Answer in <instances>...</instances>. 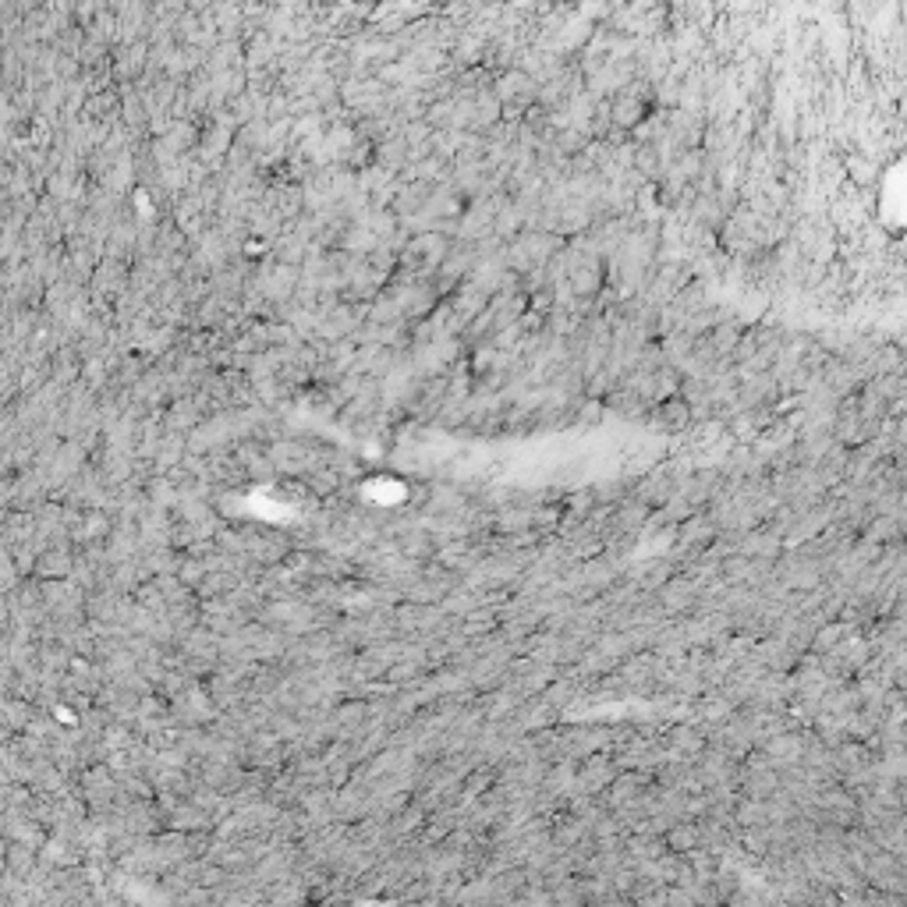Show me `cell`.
<instances>
[{
    "mask_svg": "<svg viewBox=\"0 0 907 907\" xmlns=\"http://www.w3.org/2000/svg\"><path fill=\"white\" fill-rule=\"evenodd\" d=\"M649 422H656L659 433H681V429L691 426V404L681 394L663 397V401L652 404Z\"/></svg>",
    "mask_w": 907,
    "mask_h": 907,
    "instance_id": "cell-1",
    "label": "cell"
}]
</instances>
